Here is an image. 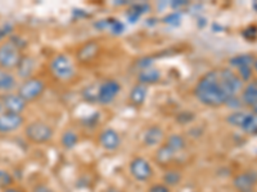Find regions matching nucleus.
Here are the masks:
<instances>
[{
  "label": "nucleus",
  "instance_id": "nucleus-16",
  "mask_svg": "<svg viewBox=\"0 0 257 192\" xmlns=\"http://www.w3.org/2000/svg\"><path fill=\"white\" fill-rule=\"evenodd\" d=\"M160 80H161L160 70L153 67L144 68V70H142L141 72H139V74H138V84H146V86L157 84Z\"/></svg>",
  "mask_w": 257,
  "mask_h": 192
},
{
  "label": "nucleus",
  "instance_id": "nucleus-18",
  "mask_svg": "<svg viewBox=\"0 0 257 192\" xmlns=\"http://www.w3.org/2000/svg\"><path fill=\"white\" fill-rule=\"evenodd\" d=\"M242 102L247 105L257 104V80L248 82L242 91Z\"/></svg>",
  "mask_w": 257,
  "mask_h": 192
},
{
  "label": "nucleus",
  "instance_id": "nucleus-14",
  "mask_svg": "<svg viewBox=\"0 0 257 192\" xmlns=\"http://www.w3.org/2000/svg\"><path fill=\"white\" fill-rule=\"evenodd\" d=\"M175 156H176L175 152H174L169 146L164 144V145L158 146V148L156 150L155 159H156V163H157L158 166H167L173 163Z\"/></svg>",
  "mask_w": 257,
  "mask_h": 192
},
{
  "label": "nucleus",
  "instance_id": "nucleus-27",
  "mask_svg": "<svg viewBox=\"0 0 257 192\" xmlns=\"http://www.w3.org/2000/svg\"><path fill=\"white\" fill-rule=\"evenodd\" d=\"M13 182H15L13 176L8 170L0 169V190H6L8 187H12Z\"/></svg>",
  "mask_w": 257,
  "mask_h": 192
},
{
  "label": "nucleus",
  "instance_id": "nucleus-36",
  "mask_svg": "<svg viewBox=\"0 0 257 192\" xmlns=\"http://www.w3.org/2000/svg\"><path fill=\"white\" fill-rule=\"evenodd\" d=\"M253 67H254V70H257V59H256V60H254V63H253Z\"/></svg>",
  "mask_w": 257,
  "mask_h": 192
},
{
  "label": "nucleus",
  "instance_id": "nucleus-33",
  "mask_svg": "<svg viewBox=\"0 0 257 192\" xmlns=\"http://www.w3.org/2000/svg\"><path fill=\"white\" fill-rule=\"evenodd\" d=\"M3 192H24L21 188L18 187H8V188L3 190Z\"/></svg>",
  "mask_w": 257,
  "mask_h": 192
},
{
  "label": "nucleus",
  "instance_id": "nucleus-30",
  "mask_svg": "<svg viewBox=\"0 0 257 192\" xmlns=\"http://www.w3.org/2000/svg\"><path fill=\"white\" fill-rule=\"evenodd\" d=\"M181 16L179 13H173V14H169L166 18H165V24H174V26H178L180 24Z\"/></svg>",
  "mask_w": 257,
  "mask_h": 192
},
{
  "label": "nucleus",
  "instance_id": "nucleus-22",
  "mask_svg": "<svg viewBox=\"0 0 257 192\" xmlns=\"http://www.w3.org/2000/svg\"><path fill=\"white\" fill-rule=\"evenodd\" d=\"M254 60H256V59H254V56H251V54H239V56H233V58L229 60V63H230L231 67L239 70V68L242 67H252Z\"/></svg>",
  "mask_w": 257,
  "mask_h": 192
},
{
  "label": "nucleus",
  "instance_id": "nucleus-19",
  "mask_svg": "<svg viewBox=\"0 0 257 192\" xmlns=\"http://www.w3.org/2000/svg\"><path fill=\"white\" fill-rule=\"evenodd\" d=\"M16 84H17V81H16V77L12 73L0 68V91L9 92L16 88Z\"/></svg>",
  "mask_w": 257,
  "mask_h": 192
},
{
  "label": "nucleus",
  "instance_id": "nucleus-10",
  "mask_svg": "<svg viewBox=\"0 0 257 192\" xmlns=\"http://www.w3.org/2000/svg\"><path fill=\"white\" fill-rule=\"evenodd\" d=\"M99 144L107 152H116L121 146L120 134L113 128H105L99 134Z\"/></svg>",
  "mask_w": 257,
  "mask_h": 192
},
{
  "label": "nucleus",
  "instance_id": "nucleus-37",
  "mask_svg": "<svg viewBox=\"0 0 257 192\" xmlns=\"http://www.w3.org/2000/svg\"><path fill=\"white\" fill-rule=\"evenodd\" d=\"M3 109V105H2V102H0V110Z\"/></svg>",
  "mask_w": 257,
  "mask_h": 192
},
{
  "label": "nucleus",
  "instance_id": "nucleus-12",
  "mask_svg": "<svg viewBox=\"0 0 257 192\" xmlns=\"http://www.w3.org/2000/svg\"><path fill=\"white\" fill-rule=\"evenodd\" d=\"M2 105H3L4 112L21 114L26 109L27 102H25L18 94H6L2 99Z\"/></svg>",
  "mask_w": 257,
  "mask_h": 192
},
{
  "label": "nucleus",
  "instance_id": "nucleus-5",
  "mask_svg": "<svg viewBox=\"0 0 257 192\" xmlns=\"http://www.w3.org/2000/svg\"><path fill=\"white\" fill-rule=\"evenodd\" d=\"M45 91V82L36 77H31L29 80H25L21 86L18 88L17 94L25 100V102H32V100L39 99Z\"/></svg>",
  "mask_w": 257,
  "mask_h": 192
},
{
  "label": "nucleus",
  "instance_id": "nucleus-32",
  "mask_svg": "<svg viewBox=\"0 0 257 192\" xmlns=\"http://www.w3.org/2000/svg\"><path fill=\"white\" fill-rule=\"evenodd\" d=\"M32 192H54L49 186L47 184H36L34 188H32Z\"/></svg>",
  "mask_w": 257,
  "mask_h": 192
},
{
  "label": "nucleus",
  "instance_id": "nucleus-13",
  "mask_svg": "<svg viewBox=\"0 0 257 192\" xmlns=\"http://www.w3.org/2000/svg\"><path fill=\"white\" fill-rule=\"evenodd\" d=\"M165 140V131L160 126H151L143 134V142L148 148L161 146Z\"/></svg>",
  "mask_w": 257,
  "mask_h": 192
},
{
  "label": "nucleus",
  "instance_id": "nucleus-23",
  "mask_svg": "<svg viewBox=\"0 0 257 192\" xmlns=\"http://www.w3.org/2000/svg\"><path fill=\"white\" fill-rule=\"evenodd\" d=\"M96 27H99V28L102 30L108 28L112 34H114V35H120V34H122L123 31V24H121L120 20H113V18H109V20H100L99 24H96Z\"/></svg>",
  "mask_w": 257,
  "mask_h": 192
},
{
  "label": "nucleus",
  "instance_id": "nucleus-2",
  "mask_svg": "<svg viewBox=\"0 0 257 192\" xmlns=\"http://www.w3.org/2000/svg\"><path fill=\"white\" fill-rule=\"evenodd\" d=\"M24 56L17 42L9 40L0 44V68L4 70H15L18 67Z\"/></svg>",
  "mask_w": 257,
  "mask_h": 192
},
{
  "label": "nucleus",
  "instance_id": "nucleus-34",
  "mask_svg": "<svg viewBox=\"0 0 257 192\" xmlns=\"http://www.w3.org/2000/svg\"><path fill=\"white\" fill-rule=\"evenodd\" d=\"M104 192H123V191H121V190L118 188H114V187H109V188L105 190Z\"/></svg>",
  "mask_w": 257,
  "mask_h": 192
},
{
  "label": "nucleus",
  "instance_id": "nucleus-35",
  "mask_svg": "<svg viewBox=\"0 0 257 192\" xmlns=\"http://www.w3.org/2000/svg\"><path fill=\"white\" fill-rule=\"evenodd\" d=\"M252 109H253V113H254V114H257V104L252 105Z\"/></svg>",
  "mask_w": 257,
  "mask_h": 192
},
{
  "label": "nucleus",
  "instance_id": "nucleus-9",
  "mask_svg": "<svg viewBox=\"0 0 257 192\" xmlns=\"http://www.w3.org/2000/svg\"><path fill=\"white\" fill-rule=\"evenodd\" d=\"M25 123V118L22 114L15 113H4L0 114V134H11V132L17 131L18 128L22 127Z\"/></svg>",
  "mask_w": 257,
  "mask_h": 192
},
{
  "label": "nucleus",
  "instance_id": "nucleus-7",
  "mask_svg": "<svg viewBox=\"0 0 257 192\" xmlns=\"http://www.w3.org/2000/svg\"><path fill=\"white\" fill-rule=\"evenodd\" d=\"M121 91L120 82L116 80H107L99 84L98 88V102L100 105H108L117 98Z\"/></svg>",
  "mask_w": 257,
  "mask_h": 192
},
{
  "label": "nucleus",
  "instance_id": "nucleus-26",
  "mask_svg": "<svg viewBox=\"0 0 257 192\" xmlns=\"http://www.w3.org/2000/svg\"><path fill=\"white\" fill-rule=\"evenodd\" d=\"M240 130H243V131L247 132V134H257V114L248 113L247 120H245L244 124L242 126Z\"/></svg>",
  "mask_w": 257,
  "mask_h": 192
},
{
  "label": "nucleus",
  "instance_id": "nucleus-3",
  "mask_svg": "<svg viewBox=\"0 0 257 192\" xmlns=\"http://www.w3.org/2000/svg\"><path fill=\"white\" fill-rule=\"evenodd\" d=\"M50 72L59 81H71L76 76L75 64L66 54H58L50 60Z\"/></svg>",
  "mask_w": 257,
  "mask_h": 192
},
{
  "label": "nucleus",
  "instance_id": "nucleus-24",
  "mask_svg": "<svg viewBox=\"0 0 257 192\" xmlns=\"http://www.w3.org/2000/svg\"><path fill=\"white\" fill-rule=\"evenodd\" d=\"M181 180H183V174L176 169H169L164 174V184H166L167 187L178 186Z\"/></svg>",
  "mask_w": 257,
  "mask_h": 192
},
{
  "label": "nucleus",
  "instance_id": "nucleus-28",
  "mask_svg": "<svg viewBox=\"0 0 257 192\" xmlns=\"http://www.w3.org/2000/svg\"><path fill=\"white\" fill-rule=\"evenodd\" d=\"M98 88H99V86H96V84L88 86V88L84 90V92H82L84 99L86 100V102H98Z\"/></svg>",
  "mask_w": 257,
  "mask_h": 192
},
{
  "label": "nucleus",
  "instance_id": "nucleus-20",
  "mask_svg": "<svg viewBox=\"0 0 257 192\" xmlns=\"http://www.w3.org/2000/svg\"><path fill=\"white\" fill-rule=\"evenodd\" d=\"M165 145L169 146V148L176 154V152L185 150V148H187V141H185V138L181 136V134H173L171 136L167 137Z\"/></svg>",
  "mask_w": 257,
  "mask_h": 192
},
{
  "label": "nucleus",
  "instance_id": "nucleus-4",
  "mask_svg": "<svg viewBox=\"0 0 257 192\" xmlns=\"http://www.w3.org/2000/svg\"><path fill=\"white\" fill-rule=\"evenodd\" d=\"M25 134L30 142L41 145V144H48L52 141V138L54 137V130L48 123L35 120L26 126Z\"/></svg>",
  "mask_w": 257,
  "mask_h": 192
},
{
  "label": "nucleus",
  "instance_id": "nucleus-17",
  "mask_svg": "<svg viewBox=\"0 0 257 192\" xmlns=\"http://www.w3.org/2000/svg\"><path fill=\"white\" fill-rule=\"evenodd\" d=\"M35 59L31 58V56H24L22 60L20 62V64H18V67L16 68V70H17L18 77H21V78L24 80L31 78L32 73L35 70Z\"/></svg>",
  "mask_w": 257,
  "mask_h": 192
},
{
  "label": "nucleus",
  "instance_id": "nucleus-8",
  "mask_svg": "<svg viewBox=\"0 0 257 192\" xmlns=\"http://www.w3.org/2000/svg\"><path fill=\"white\" fill-rule=\"evenodd\" d=\"M257 184L256 170H245L234 177L233 186L238 192H253Z\"/></svg>",
  "mask_w": 257,
  "mask_h": 192
},
{
  "label": "nucleus",
  "instance_id": "nucleus-15",
  "mask_svg": "<svg viewBox=\"0 0 257 192\" xmlns=\"http://www.w3.org/2000/svg\"><path fill=\"white\" fill-rule=\"evenodd\" d=\"M147 96H148V86L143 84H137L130 91L128 100L135 106H141L147 100Z\"/></svg>",
  "mask_w": 257,
  "mask_h": 192
},
{
  "label": "nucleus",
  "instance_id": "nucleus-11",
  "mask_svg": "<svg viewBox=\"0 0 257 192\" xmlns=\"http://www.w3.org/2000/svg\"><path fill=\"white\" fill-rule=\"evenodd\" d=\"M100 52V45L96 41H88L79 48L76 52L77 60L81 64L91 63L98 56Z\"/></svg>",
  "mask_w": 257,
  "mask_h": 192
},
{
  "label": "nucleus",
  "instance_id": "nucleus-31",
  "mask_svg": "<svg viewBox=\"0 0 257 192\" xmlns=\"http://www.w3.org/2000/svg\"><path fill=\"white\" fill-rule=\"evenodd\" d=\"M149 192H170V187H167L166 184H153V186L149 188Z\"/></svg>",
  "mask_w": 257,
  "mask_h": 192
},
{
  "label": "nucleus",
  "instance_id": "nucleus-25",
  "mask_svg": "<svg viewBox=\"0 0 257 192\" xmlns=\"http://www.w3.org/2000/svg\"><path fill=\"white\" fill-rule=\"evenodd\" d=\"M247 116H248V113H245V112H234V113L229 114L228 118H226V122L233 126V127L242 128L245 120H247Z\"/></svg>",
  "mask_w": 257,
  "mask_h": 192
},
{
  "label": "nucleus",
  "instance_id": "nucleus-6",
  "mask_svg": "<svg viewBox=\"0 0 257 192\" xmlns=\"http://www.w3.org/2000/svg\"><path fill=\"white\" fill-rule=\"evenodd\" d=\"M130 174L138 182H147L153 177V166L143 156H134L128 164Z\"/></svg>",
  "mask_w": 257,
  "mask_h": 192
},
{
  "label": "nucleus",
  "instance_id": "nucleus-1",
  "mask_svg": "<svg viewBox=\"0 0 257 192\" xmlns=\"http://www.w3.org/2000/svg\"><path fill=\"white\" fill-rule=\"evenodd\" d=\"M243 81L237 73L229 68L210 70L199 78L193 94L201 104L217 108L226 104L228 100L242 90Z\"/></svg>",
  "mask_w": 257,
  "mask_h": 192
},
{
  "label": "nucleus",
  "instance_id": "nucleus-29",
  "mask_svg": "<svg viewBox=\"0 0 257 192\" xmlns=\"http://www.w3.org/2000/svg\"><path fill=\"white\" fill-rule=\"evenodd\" d=\"M238 76L242 81H248L252 77V70L251 67H242L238 70Z\"/></svg>",
  "mask_w": 257,
  "mask_h": 192
},
{
  "label": "nucleus",
  "instance_id": "nucleus-21",
  "mask_svg": "<svg viewBox=\"0 0 257 192\" xmlns=\"http://www.w3.org/2000/svg\"><path fill=\"white\" fill-rule=\"evenodd\" d=\"M79 144V134L72 130H67L64 131L61 136V145L63 146L66 150H72Z\"/></svg>",
  "mask_w": 257,
  "mask_h": 192
}]
</instances>
